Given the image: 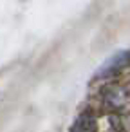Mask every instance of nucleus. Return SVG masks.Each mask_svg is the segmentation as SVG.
<instances>
[{"label":"nucleus","instance_id":"obj_1","mask_svg":"<svg viewBox=\"0 0 130 132\" xmlns=\"http://www.w3.org/2000/svg\"><path fill=\"white\" fill-rule=\"evenodd\" d=\"M128 62H130V51H121V53L114 54L108 62H105V63L101 65L98 76H107V74H110V72H116V71H119L121 67H125Z\"/></svg>","mask_w":130,"mask_h":132},{"label":"nucleus","instance_id":"obj_2","mask_svg":"<svg viewBox=\"0 0 130 132\" xmlns=\"http://www.w3.org/2000/svg\"><path fill=\"white\" fill-rule=\"evenodd\" d=\"M16 76H18L16 67H9V69H4L2 72H0V101H2L6 98V94L11 90Z\"/></svg>","mask_w":130,"mask_h":132},{"label":"nucleus","instance_id":"obj_3","mask_svg":"<svg viewBox=\"0 0 130 132\" xmlns=\"http://www.w3.org/2000/svg\"><path fill=\"white\" fill-rule=\"evenodd\" d=\"M71 132H96V121L90 114H81L74 125L71 127Z\"/></svg>","mask_w":130,"mask_h":132}]
</instances>
